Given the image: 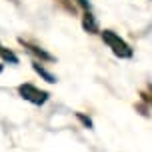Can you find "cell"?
<instances>
[{
  "label": "cell",
  "mask_w": 152,
  "mask_h": 152,
  "mask_svg": "<svg viewBox=\"0 0 152 152\" xmlns=\"http://www.w3.org/2000/svg\"><path fill=\"white\" fill-rule=\"evenodd\" d=\"M102 38H104V42L114 50L116 56H120V58H130V56H132V50L128 48V44H126L120 36H116L112 30H104L102 32Z\"/></svg>",
  "instance_id": "6da1fadb"
},
{
  "label": "cell",
  "mask_w": 152,
  "mask_h": 152,
  "mask_svg": "<svg viewBox=\"0 0 152 152\" xmlns=\"http://www.w3.org/2000/svg\"><path fill=\"white\" fill-rule=\"evenodd\" d=\"M34 70H36V72H38L40 76H44V78H46V82H56V78H54L52 74H48V72H46V70L42 68L40 64H34Z\"/></svg>",
  "instance_id": "3957f363"
},
{
  "label": "cell",
  "mask_w": 152,
  "mask_h": 152,
  "mask_svg": "<svg viewBox=\"0 0 152 152\" xmlns=\"http://www.w3.org/2000/svg\"><path fill=\"white\" fill-rule=\"evenodd\" d=\"M78 2H80L82 6H90V4H88V0H78Z\"/></svg>",
  "instance_id": "277c9868"
},
{
  "label": "cell",
  "mask_w": 152,
  "mask_h": 152,
  "mask_svg": "<svg viewBox=\"0 0 152 152\" xmlns=\"http://www.w3.org/2000/svg\"><path fill=\"white\" fill-rule=\"evenodd\" d=\"M20 94H22L26 100L34 102V104H42V102H46V98H48V94H46V92L36 90V88H34V86H30V84L20 86Z\"/></svg>",
  "instance_id": "7a4b0ae2"
}]
</instances>
